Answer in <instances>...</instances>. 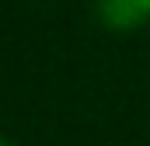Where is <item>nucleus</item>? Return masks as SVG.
<instances>
[{"label":"nucleus","mask_w":150,"mask_h":146,"mask_svg":"<svg viewBox=\"0 0 150 146\" xmlns=\"http://www.w3.org/2000/svg\"><path fill=\"white\" fill-rule=\"evenodd\" d=\"M98 14L105 25L112 28H129L140 25L143 18H150V0H94Z\"/></svg>","instance_id":"f257e3e1"},{"label":"nucleus","mask_w":150,"mask_h":146,"mask_svg":"<svg viewBox=\"0 0 150 146\" xmlns=\"http://www.w3.org/2000/svg\"><path fill=\"white\" fill-rule=\"evenodd\" d=\"M0 146H11V143H7V139H4V136H0Z\"/></svg>","instance_id":"f03ea898"}]
</instances>
